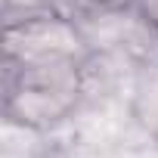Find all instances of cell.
I'll return each mask as SVG.
<instances>
[{
    "label": "cell",
    "instance_id": "cell-1",
    "mask_svg": "<svg viewBox=\"0 0 158 158\" xmlns=\"http://www.w3.org/2000/svg\"><path fill=\"white\" fill-rule=\"evenodd\" d=\"M84 96V65H6L3 112L10 121L47 130L65 121Z\"/></svg>",
    "mask_w": 158,
    "mask_h": 158
},
{
    "label": "cell",
    "instance_id": "cell-2",
    "mask_svg": "<svg viewBox=\"0 0 158 158\" xmlns=\"http://www.w3.org/2000/svg\"><path fill=\"white\" fill-rule=\"evenodd\" d=\"M93 59L87 37L74 19L59 13H44L16 25H3V62L25 65H87Z\"/></svg>",
    "mask_w": 158,
    "mask_h": 158
},
{
    "label": "cell",
    "instance_id": "cell-3",
    "mask_svg": "<svg viewBox=\"0 0 158 158\" xmlns=\"http://www.w3.org/2000/svg\"><path fill=\"white\" fill-rule=\"evenodd\" d=\"M130 115L152 139H158V59L136 62L130 84Z\"/></svg>",
    "mask_w": 158,
    "mask_h": 158
},
{
    "label": "cell",
    "instance_id": "cell-4",
    "mask_svg": "<svg viewBox=\"0 0 158 158\" xmlns=\"http://www.w3.org/2000/svg\"><path fill=\"white\" fill-rule=\"evenodd\" d=\"M53 13L50 0H0V16H3V25H16L34 16Z\"/></svg>",
    "mask_w": 158,
    "mask_h": 158
},
{
    "label": "cell",
    "instance_id": "cell-5",
    "mask_svg": "<svg viewBox=\"0 0 158 158\" xmlns=\"http://www.w3.org/2000/svg\"><path fill=\"white\" fill-rule=\"evenodd\" d=\"M50 6H53V13H59V16L77 19V16H84L93 3H90V0H50Z\"/></svg>",
    "mask_w": 158,
    "mask_h": 158
},
{
    "label": "cell",
    "instance_id": "cell-6",
    "mask_svg": "<svg viewBox=\"0 0 158 158\" xmlns=\"http://www.w3.org/2000/svg\"><path fill=\"white\" fill-rule=\"evenodd\" d=\"M136 3V10L143 13V19L152 25V31L158 34V0H133Z\"/></svg>",
    "mask_w": 158,
    "mask_h": 158
},
{
    "label": "cell",
    "instance_id": "cell-7",
    "mask_svg": "<svg viewBox=\"0 0 158 158\" xmlns=\"http://www.w3.org/2000/svg\"><path fill=\"white\" fill-rule=\"evenodd\" d=\"M93 6H109V3H124V0H90Z\"/></svg>",
    "mask_w": 158,
    "mask_h": 158
}]
</instances>
